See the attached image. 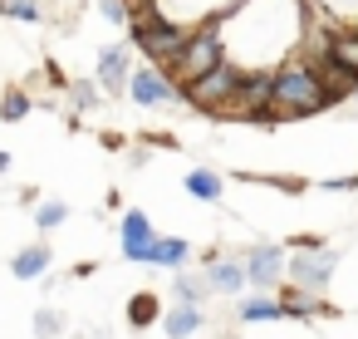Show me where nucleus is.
I'll return each mask as SVG.
<instances>
[{"mask_svg":"<svg viewBox=\"0 0 358 339\" xmlns=\"http://www.w3.org/2000/svg\"><path fill=\"white\" fill-rule=\"evenodd\" d=\"M157 314H162L157 295H148V290H143V295H133V300H128V324H133V329H148V324H157Z\"/></svg>","mask_w":358,"mask_h":339,"instance_id":"a211bd4d","label":"nucleus"},{"mask_svg":"<svg viewBox=\"0 0 358 339\" xmlns=\"http://www.w3.org/2000/svg\"><path fill=\"white\" fill-rule=\"evenodd\" d=\"M285 251L280 246H250L245 251V280L250 285H260V290H275L280 280H285Z\"/></svg>","mask_w":358,"mask_h":339,"instance_id":"423d86ee","label":"nucleus"},{"mask_svg":"<svg viewBox=\"0 0 358 339\" xmlns=\"http://www.w3.org/2000/svg\"><path fill=\"white\" fill-rule=\"evenodd\" d=\"M206 285H211L216 295H241V290L250 285V280H245V261H211Z\"/></svg>","mask_w":358,"mask_h":339,"instance_id":"1a4fd4ad","label":"nucleus"},{"mask_svg":"<svg viewBox=\"0 0 358 339\" xmlns=\"http://www.w3.org/2000/svg\"><path fill=\"white\" fill-rule=\"evenodd\" d=\"M35 329H40V334H59V329H64L59 310H40V314H35Z\"/></svg>","mask_w":358,"mask_h":339,"instance_id":"b1692460","label":"nucleus"},{"mask_svg":"<svg viewBox=\"0 0 358 339\" xmlns=\"http://www.w3.org/2000/svg\"><path fill=\"white\" fill-rule=\"evenodd\" d=\"M74 104H79V109H94V104H99V89L79 79V84H74Z\"/></svg>","mask_w":358,"mask_h":339,"instance_id":"a878e982","label":"nucleus"},{"mask_svg":"<svg viewBox=\"0 0 358 339\" xmlns=\"http://www.w3.org/2000/svg\"><path fill=\"white\" fill-rule=\"evenodd\" d=\"M334 261H338V256H334L329 246H324V251H299V256H294V261L285 265V275H289V280H294L299 290L319 295V290L329 285V275H334Z\"/></svg>","mask_w":358,"mask_h":339,"instance_id":"39448f33","label":"nucleus"},{"mask_svg":"<svg viewBox=\"0 0 358 339\" xmlns=\"http://www.w3.org/2000/svg\"><path fill=\"white\" fill-rule=\"evenodd\" d=\"M275 300H280V314H289V319H314V314H329V310L319 305V295H309V290H299V285H294V290H280Z\"/></svg>","mask_w":358,"mask_h":339,"instance_id":"f8f14e48","label":"nucleus"},{"mask_svg":"<svg viewBox=\"0 0 358 339\" xmlns=\"http://www.w3.org/2000/svg\"><path fill=\"white\" fill-rule=\"evenodd\" d=\"M10 172V153H0V177H6Z\"/></svg>","mask_w":358,"mask_h":339,"instance_id":"cd10ccee","label":"nucleus"},{"mask_svg":"<svg viewBox=\"0 0 358 339\" xmlns=\"http://www.w3.org/2000/svg\"><path fill=\"white\" fill-rule=\"evenodd\" d=\"M10 270L20 275V280H35V275H45L50 270V241H30L15 261H10Z\"/></svg>","mask_w":358,"mask_h":339,"instance_id":"ddd939ff","label":"nucleus"},{"mask_svg":"<svg viewBox=\"0 0 358 339\" xmlns=\"http://www.w3.org/2000/svg\"><path fill=\"white\" fill-rule=\"evenodd\" d=\"M319 109H329L324 84H319V69H309V64L275 69V113L304 118V113H319Z\"/></svg>","mask_w":358,"mask_h":339,"instance_id":"f257e3e1","label":"nucleus"},{"mask_svg":"<svg viewBox=\"0 0 358 339\" xmlns=\"http://www.w3.org/2000/svg\"><path fill=\"white\" fill-rule=\"evenodd\" d=\"M324 187H329V192H353V187H358V177H329Z\"/></svg>","mask_w":358,"mask_h":339,"instance_id":"bb28decb","label":"nucleus"},{"mask_svg":"<svg viewBox=\"0 0 358 339\" xmlns=\"http://www.w3.org/2000/svg\"><path fill=\"white\" fill-rule=\"evenodd\" d=\"M162 329H167L172 339L196 334V329H201V310H196V305H172V310L162 314Z\"/></svg>","mask_w":358,"mask_h":339,"instance_id":"2eb2a0df","label":"nucleus"},{"mask_svg":"<svg viewBox=\"0 0 358 339\" xmlns=\"http://www.w3.org/2000/svg\"><path fill=\"white\" fill-rule=\"evenodd\" d=\"M133 40L143 45V55H152V69H162V74H167V69L177 64V55H182V45H187L192 35H187L182 25H172L157 6H148V11L133 20Z\"/></svg>","mask_w":358,"mask_h":339,"instance_id":"f03ea898","label":"nucleus"},{"mask_svg":"<svg viewBox=\"0 0 358 339\" xmlns=\"http://www.w3.org/2000/svg\"><path fill=\"white\" fill-rule=\"evenodd\" d=\"M241 79H245V69L221 64V69H211L206 79L187 84V89H182V99H187L192 109H201V113H226V109H236V104H241Z\"/></svg>","mask_w":358,"mask_h":339,"instance_id":"20e7f679","label":"nucleus"},{"mask_svg":"<svg viewBox=\"0 0 358 339\" xmlns=\"http://www.w3.org/2000/svg\"><path fill=\"white\" fill-rule=\"evenodd\" d=\"M128 94H133L143 109H157V104H172V99H177V84H172L162 69H138V74L128 79Z\"/></svg>","mask_w":358,"mask_h":339,"instance_id":"0eeeda50","label":"nucleus"},{"mask_svg":"<svg viewBox=\"0 0 358 339\" xmlns=\"http://www.w3.org/2000/svg\"><path fill=\"white\" fill-rule=\"evenodd\" d=\"M99 11H103V20H113V25H123V20H128V0H103V6H99Z\"/></svg>","mask_w":358,"mask_h":339,"instance_id":"393cba45","label":"nucleus"},{"mask_svg":"<svg viewBox=\"0 0 358 339\" xmlns=\"http://www.w3.org/2000/svg\"><path fill=\"white\" fill-rule=\"evenodd\" d=\"M187 256H192V246H187L182 236H157L143 265H167V270H177V265H187Z\"/></svg>","mask_w":358,"mask_h":339,"instance_id":"9b49d317","label":"nucleus"},{"mask_svg":"<svg viewBox=\"0 0 358 339\" xmlns=\"http://www.w3.org/2000/svg\"><path fill=\"white\" fill-rule=\"evenodd\" d=\"M226 64V40L216 35V30H196L187 45H182V55H177V64L167 69V79L177 84V94L187 89V84H196V79H206L211 69H221Z\"/></svg>","mask_w":358,"mask_h":339,"instance_id":"7ed1b4c3","label":"nucleus"},{"mask_svg":"<svg viewBox=\"0 0 358 339\" xmlns=\"http://www.w3.org/2000/svg\"><path fill=\"white\" fill-rule=\"evenodd\" d=\"M64 216H69V207H64V202H40V212H35L40 231H55V226H59Z\"/></svg>","mask_w":358,"mask_h":339,"instance_id":"5701e85b","label":"nucleus"},{"mask_svg":"<svg viewBox=\"0 0 358 339\" xmlns=\"http://www.w3.org/2000/svg\"><path fill=\"white\" fill-rule=\"evenodd\" d=\"M118 236H123V256H128V261H148V251H152V241H157V231H152V221H148L143 212H128L123 226H118Z\"/></svg>","mask_w":358,"mask_h":339,"instance_id":"6e6552de","label":"nucleus"},{"mask_svg":"<svg viewBox=\"0 0 358 339\" xmlns=\"http://www.w3.org/2000/svg\"><path fill=\"white\" fill-rule=\"evenodd\" d=\"M353 99H358V79H353Z\"/></svg>","mask_w":358,"mask_h":339,"instance_id":"c85d7f7f","label":"nucleus"},{"mask_svg":"<svg viewBox=\"0 0 358 339\" xmlns=\"http://www.w3.org/2000/svg\"><path fill=\"white\" fill-rule=\"evenodd\" d=\"M329 64L358 74V35H334V50H329Z\"/></svg>","mask_w":358,"mask_h":339,"instance_id":"6ab92c4d","label":"nucleus"},{"mask_svg":"<svg viewBox=\"0 0 358 339\" xmlns=\"http://www.w3.org/2000/svg\"><path fill=\"white\" fill-rule=\"evenodd\" d=\"M221 172H211V167H192L187 172V192L196 197V202H221Z\"/></svg>","mask_w":358,"mask_h":339,"instance_id":"dca6fc26","label":"nucleus"},{"mask_svg":"<svg viewBox=\"0 0 358 339\" xmlns=\"http://www.w3.org/2000/svg\"><path fill=\"white\" fill-rule=\"evenodd\" d=\"M236 319L260 324V319H285V314H280V300H275V295H250V300L236 305Z\"/></svg>","mask_w":358,"mask_h":339,"instance_id":"f3484780","label":"nucleus"},{"mask_svg":"<svg viewBox=\"0 0 358 339\" xmlns=\"http://www.w3.org/2000/svg\"><path fill=\"white\" fill-rule=\"evenodd\" d=\"M30 113V94L25 89H6V94H0V118H6V123H20Z\"/></svg>","mask_w":358,"mask_h":339,"instance_id":"412c9836","label":"nucleus"},{"mask_svg":"<svg viewBox=\"0 0 358 339\" xmlns=\"http://www.w3.org/2000/svg\"><path fill=\"white\" fill-rule=\"evenodd\" d=\"M0 15L25 20V25H40V6H35V0H0Z\"/></svg>","mask_w":358,"mask_h":339,"instance_id":"4be33fe9","label":"nucleus"},{"mask_svg":"<svg viewBox=\"0 0 358 339\" xmlns=\"http://www.w3.org/2000/svg\"><path fill=\"white\" fill-rule=\"evenodd\" d=\"M353 79H358V74H348V69H338V64H329V60L319 64V84H324V99H329V104L348 99V94H353Z\"/></svg>","mask_w":358,"mask_h":339,"instance_id":"4468645a","label":"nucleus"},{"mask_svg":"<svg viewBox=\"0 0 358 339\" xmlns=\"http://www.w3.org/2000/svg\"><path fill=\"white\" fill-rule=\"evenodd\" d=\"M128 79H133L128 50H103V55H99V84H103L108 94H118V89H128Z\"/></svg>","mask_w":358,"mask_h":339,"instance_id":"9d476101","label":"nucleus"},{"mask_svg":"<svg viewBox=\"0 0 358 339\" xmlns=\"http://www.w3.org/2000/svg\"><path fill=\"white\" fill-rule=\"evenodd\" d=\"M172 295H177V305H196V310H201V300L211 295V285H206V275H201V280H192V275H177Z\"/></svg>","mask_w":358,"mask_h":339,"instance_id":"aec40b11","label":"nucleus"}]
</instances>
